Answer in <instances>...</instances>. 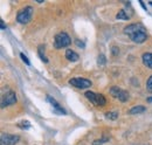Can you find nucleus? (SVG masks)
<instances>
[{
  "mask_svg": "<svg viewBox=\"0 0 152 145\" xmlns=\"http://www.w3.org/2000/svg\"><path fill=\"white\" fill-rule=\"evenodd\" d=\"M84 96L94 104L96 107H103V105H105V103H107V100H105V97L102 95V94H98V92H95V91H86L84 92Z\"/></svg>",
  "mask_w": 152,
  "mask_h": 145,
  "instance_id": "nucleus-3",
  "label": "nucleus"
},
{
  "mask_svg": "<svg viewBox=\"0 0 152 145\" xmlns=\"http://www.w3.org/2000/svg\"><path fill=\"white\" fill-rule=\"evenodd\" d=\"M70 45H72V37L66 32H61V33L56 34L55 37H54V47L56 49L66 48V47H68Z\"/></svg>",
  "mask_w": 152,
  "mask_h": 145,
  "instance_id": "nucleus-2",
  "label": "nucleus"
},
{
  "mask_svg": "<svg viewBox=\"0 0 152 145\" xmlns=\"http://www.w3.org/2000/svg\"><path fill=\"white\" fill-rule=\"evenodd\" d=\"M38 53H39V56H40V59L43 61V62H48V59L46 57V55H45V46H39V48H38Z\"/></svg>",
  "mask_w": 152,
  "mask_h": 145,
  "instance_id": "nucleus-15",
  "label": "nucleus"
},
{
  "mask_svg": "<svg viewBox=\"0 0 152 145\" xmlns=\"http://www.w3.org/2000/svg\"><path fill=\"white\" fill-rule=\"evenodd\" d=\"M124 33L136 43H143L146 41L148 34L142 23H131L124 28Z\"/></svg>",
  "mask_w": 152,
  "mask_h": 145,
  "instance_id": "nucleus-1",
  "label": "nucleus"
},
{
  "mask_svg": "<svg viewBox=\"0 0 152 145\" xmlns=\"http://www.w3.org/2000/svg\"><path fill=\"white\" fill-rule=\"evenodd\" d=\"M109 141V138L107 137V136H104L103 138H101V139H96V141H94L93 142V145H102L104 144V143H107Z\"/></svg>",
  "mask_w": 152,
  "mask_h": 145,
  "instance_id": "nucleus-16",
  "label": "nucleus"
},
{
  "mask_svg": "<svg viewBox=\"0 0 152 145\" xmlns=\"http://www.w3.org/2000/svg\"><path fill=\"white\" fill-rule=\"evenodd\" d=\"M146 88H148V90L152 92V75L149 77V80H148V82H146Z\"/></svg>",
  "mask_w": 152,
  "mask_h": 145,
  "instance_id": "nucleus-19",
  "label": "nucleus"
},
{
  "mask_svg": "<svg viewBox=\"0 0 152 145\" xmlns=\"http://www.w3.org/2000/svg\"><path fill=\"white\" fill-rule=\"evenodd\" d=\"M20 57H21V60L27 64V66H31V61L28 60V57L26 56V55L23 54V53H20Z\"/></svg>",
  "mask_w": 152,
  "mask_h": 145,
  "instance_id": "nucleus-18",
  "label": "nucleus"
},
{
  "mask_svg": "<svg viewBox=\"0 0 152 145\" xmlns=\"http://www.w3.org/2000/svg\"><path fill=\"white\" fill-rule=\"evenodd\" d=\"M148 102H149V103H151V102H152V97H149V98H148Z\"/></svg>",
  "mask_w": 152,
  "mask_h": 145,
  "instance_id": "nucleus-24",
  "label": "nucleus"
},
{
  "mask_svg": "<svg viewBox=\"0 0 152 145\" xmlns=\"http://www.w3.org/2000/svg\"><path fill=\"white\" fill-rule=\"evenodd\" d=\"M20 137L18 135H10V133H1L0 145H15L19 142Z\"/></svg>",
  "mask_w": 152,
  "mask_h": 145,
  "instance_id": "nucleus-8",
  "label": "nucleus"
},
{
  "mask_svg": "<svg viewBox=\"0 0 152 145\" xmlns=\"http://www.w3.org/2000/svg\"><path fill=\"white\" fill-rule=\"evenodd\" d=\"M140 5L143 6V8H144V10H146V7H145V5H144V2H143V1H140Z\"/></svg>",
  "mask_w": 152,
  "mask_h": 145,
  "instance_id": "nucleus-23",
  "label": "nucleus"
},
{
  "mask_svg": "<svg viewBox=\"0 0 152 145\" xmlns=\"http://www.w3.org/2000/svg\"><path fill=\"white\" fill-rule=\"evenodd\" d=\"M97 63H98V66H104V64H105V56H104L103 54L98 55Z\"/></svg>",
  "mask_w": 152,
  "mask_h": 145,
  "instance_id": "nucleus-17",
  "label": "nucleus"
},
{
  "mask_svg": "<svg viewBox=\"0 0 152 145\" xmlns=\"http://www.w3.org/2000/svg\"><path fill=\"white\" fill-rule=\"evenodd\" d=\"M0 22H1V29H5V28H6V27H5V23H4V21H2V20H1V21H0Z\"/></svg>",
  "mask_w": 152,
  "mask_h": 145,
  "instance_id": "nucleus-22",
  "label": "nucleus"
},
{
  "mask_svg": "<svg viewBox=\"0 0 152 145\" xmlns=\"http://www.w3.org/2000/svg\"><path fill=\"white\" fill-rule=\"evenodd\" d=\"M1 102H2V104H1L2 108H4V107L12 105V104H15V103H17V95H15V92L12 90L5 92V94L2 95Z\"/></svg>",
  "mask_w": 152,
  "mask_h": 145,
  "instance_id": "nucleus-7",
  "label": "nucleus"
},
{
  "mask_svg": "<svg viewBox=\"0 0 152 145\" xmlns=\"http://www.w3.org/2000/svg\"><path fill=\"white\" fill-rule=\"evenodd\" d=\"M146 111V108L143 107V105H137V107H133L129 110V114L130 115H138V114H143Z\"/></svg>",
  "mask_w": 152,
  "mask_h": 145,
  "instance_id": "nucleus-12",
  "label": "nucleus"
},
{
  "mask_svg": "<svg viewBox=\"0 0 152 145\" xmlns=\"http://www.w3.org/2000/svg\"><path fill=\"white\" fill-rule=\"evenodd\" d=\"M105 118L110 121H116L118 118V111H108L105 112Z\"/></svg>",
  "mask_w": 152,
  "mask_h": 145,
  "instance_id": "nucleus-14",
  "label": "nucleus"
},
{
  "mask_svg": "<svg viewBox=\"0 0 152 145\" xmlns=\"http://www.w3.org/2000/svg\"><path fill=\"white\" fill-rule=\"evenodd\" d=\"M142 60H143V63L148 68L152 69V53H145V54H143Z\"/></svg>",
  "mask_w": 152,
  "mask_h": 145,
  "instance_id": "nucleus-11",
  "label": "nucleus"
},
{
  "mask_svg": "<svg viewBox=\"0 0 152 145\" xmlns=\"http://www.w3.org/2000/svg\"><path fill=\"white\" fill-rule=\"evenodd\" d=\"M33 7L32 6H26L23 7L21 11H19L18 15H17V21L21 23V25H26L31 20H32V17H33Z\"/></svg>",
  "mask_w": 152,
  "mask_h": 145,
  "instance_id": "nucleus-4",
  "label": "nucleus"
},
{
  "mask_svg": "<svg viewBox=\"0 0 152 145\" xmlns=\"http://www.w3.org/2000/svg\"><path fill=\"white\" fill-rule=\"evenodd\" d=\"M47 101H48L49 104L54 108V111H55L56 114H58V115H67V111L58 104V102H57L55 98H53L52 96H47Z\"/></svg>",
  "mask_w": 152,
  "mask_h": 145,
  "instance_id": "nucleus-9",
  "label": "nucleus"
},
{
  "mask_svg": "<svg viewBox=\"0 0 152 145\" xmlns=\"http://www.w3.org/2000/svg\"><path fill=\"white\" fill-rule=\"evenodd\" d=\"M110 94H111L113 97L119 100L121 102H126L129 100V92L126 90H123V89L116 87V86L110 88Z\"/></svg>",
  "mask_w": 152,
  "mask_h": 145,
  "instance_id": "nucleus-6",
  "label": "nucleus"
},
{
  "mask_svg": "<svg viewBox=\"0 0 152 145\" xmlns=\"http://www.w3.org/2000/svg\"><path fill=\"white\" fill-rule=\"evenodd\" d=\"M76 45H77L80 48H84V43H83V42H81L80 40H76Z\"/></svg>",
  "mask_w": 152,
  "mask_h": 145,
  "instance_id": "nucleus-21",
  "label": "nucleus"
},
{
  "mask_svg": "<svg viewBox=\"0 0 152 145\" xmlns=\"http://www.w3.org/2000/svg\"><path fill=\"white\" fill-rule=\"evenodd\" d=\"M19 127H22V129H29V127H31V124L28 123V121H22V123H20Z\"/></svg>",
  "mask_w": 152,
  "mask_h": 145,
  "instance_id": "nucleus-20",
  "label": "nucleus"
},
{
  "mask_svg": "<svg viewBox=\"0 0 152 145\" xmlns=\"http://www.w3.org/2000/svg\"><path fill=\"white\" fill-rule=\"evenodd\" d=\"M69 84H72L73 87H75L77 89H87L90 88L93 82L88 78H83V77H74L69 80Z\"/></svg>",
  "mask_w": 152,
  "mask_h": 145,
  "instance_id": "nucleus-5",
  "label": "nucleus"
},
{
  "mask_svg": "<svg viewBox=\"0 0 152 145\" xmlns=\"http://www.w3.org/2000/svg\"><path fill=\"white\" fill-rule=\"evenodd\" d=\"M66 57H67V60L70 61V62H76V61H78V59H80L78 54H77L76 52H74L73 49H67V51H66Z\"/></svg>",
  "mask_w": 152,
  "mask_h": 145,
  "instance_id": "nucleus-10",
  "label": "nucleus"
},
{
  "mask_svg": "<svg viewBox=\"0 0 152 145\" xmlns=\"http://www.w3.org/2000/svg\"><path fill=\"white\" fill-rule=\"evenodd\" d=\"M130 17H131V15H130V14H128L125 10H121V11L117 13L116 19H118V20H129Z\"/></svg>",
  "mask_w": 152,
  "mask_h": 145,
  "instance_id": "nucleus-13",
  "label": "nucleus"
}]
</instances>
